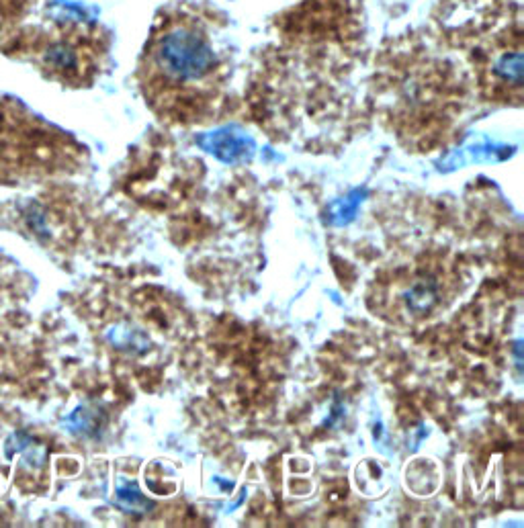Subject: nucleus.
<instances>
[{
	"instance_id": "1",
	"label": "nucleus",
	"mask_w": 524,
	"mask_h": 528,
	"mask_svg": "<svg viewBox=\"0 0 524 528\" xmlns=\"http://www.w3.org/2000/svg\"><path fill=\"white\" fill-rule=\"evenodd\" d=\"M154 60L158 68L183 82L201 80L215 68V52L205 31L195 23H174L156 41Z\"/></svg>"
},
{
	"instance_id": "2",
	"label": "nucleus",
	"mask_w": 524,
	"mask_h": 528,
	"mask_svg": "<svg viewBox=\"0 0 524 528\" xmlns=\"http://www.w3.org/2000/svg\"><path fill=\"white\" fill-rule=\"evenodd\" d=\"M199 146L224 164H240L254 156V142L238 127H222L197 138Z\"/></svg>"
},
{
	"instance_id": "3",
	"label": "nucleus",
	"mask_w": 524,
	"mask_h": 528,
	"mask_svg": "<svg viewBox=\"0 0 524 528\" xmlns=\"http://www.w3.org/2000/svg\"><path fill=\"white\" fill-rule=\"evenodd\" d=\"M109 342L115 348L127 350V352H134V355H142L150 348V338L136 326H129V324H119L113 326L107 334Z\"/></svg>"
},
{
	"instance_id": "4",
	"label": "nucleus",
	"mask_w": 524,
	"mask_h": 528,
	"mask_svg": "<svg viewBox=\"0 0 524 528\" xmlns=\"http://www.w3.org/2000/svg\"><path fill=\"white\" fill-rule=\"evenodd\" d=\"M367 197V189H355L351 195H346L338 201H334L330 207H328V224L330 226H346V224H351L353 219L357 217V209L359 205L365 201Z\"/></svg>"
},
{
	"instance_id": "5",
	"label": "nucleus",
	"mask_w": 524,
	"mask_h": 528,
	"mask_svg": "<svg viewBox=\"0 0 524 528\" xmlns=\"http://www.w3.org/2000/svg\"><path fill=\"white\" fill-rule=\"evenodd\" d=\"M404 299L408 310H412L414 314H426L439 301V285L430 279L418 281L404 293Z\"/></svg>"
},
{
	"instance_id": "6",
	"label": "nucleus",
	"mask_w": 524,
	"mask_h": 528,
	"mask_svg": "<svg viewBox=\"0 0 524 528\" xmlns=\"http://www.w3.org/2000/svg\"><path fill=\"white\" fill-rule=\"evenodd\" d=\"M103 422L105 416L99 408L82 406L66 420V428L76 436H97L103 428Z\"/></svg>"
},
{
	"instance_id": "7",
	"label": "nucleus",
	"mask_w": 524,
	"mask_h": 528,
	"mask_svg": "<svg viewBox=\"0 0 524 528\" xmlns=\"http://www.w3.org/2000/svg\"><path fill=\"white\" fill-rule=\"evenodd\" d=\"M115 498H117V504L129 514H148L154 508V504L140 492V488L134 481L121 479L117 492H115Z\"/></svg>"
}]
</instances>
